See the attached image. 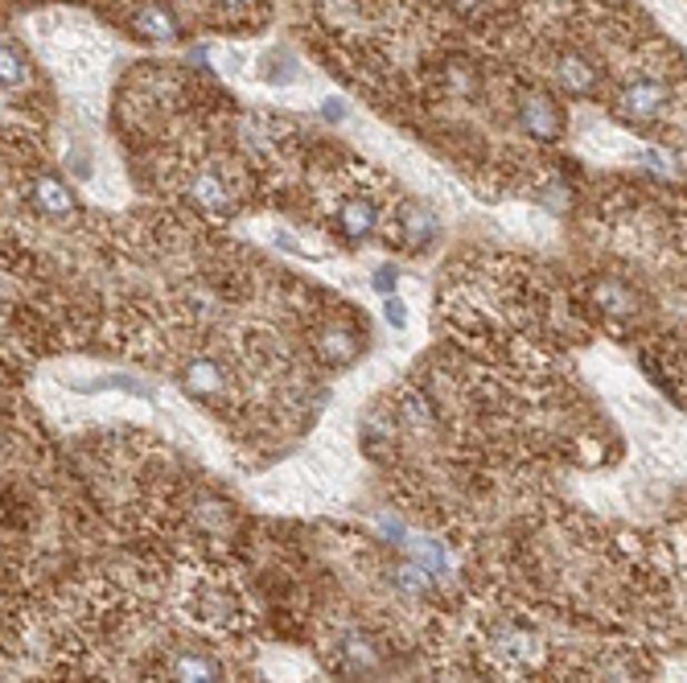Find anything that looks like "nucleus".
<instances>
[{
    "label": "nucleus",
    "mask_w": 687,
    "mask_h": 683,
    "mask_svg": "<svg viewBox=\"0 0 687 683\" xmlns=\"http://www.w3.org/2000/svg\"><path fill=\"white\" fill-rule=\"evenodd\" d=\"M177 602H181V614L194 622L206 634H218V639H235L243 630L256 622V610L247 602L243 585L223 568H194V573L181 576V588H177Z\"/></svg>",
    "instance_id": "1"
},
{
    "label": "nucleus",
    "mask_w": 687,
    "mask_h": 683,
    "mask_svg": "<svg viewBox=\"0 0 687 683\" xmlns=\"http://www.w3.org/2000/svg\"><path fill=\"white\" fill-rule=\"evenodd\" d=\"M478 646L490 667L507 671V675H531L548 663V643L543 634L523 626L519 617H485V626L478 630Z\"/></svg>",
    "instance_id": "2"
},
{
    "label": "nucleus",
    "mask_w": 687,
    "mask_h": 683,
    "mask_svg": "<svg viewBox=\"0 0 687 683\" xmlns=\"http://www.w3.org/2000/svg\"><path fill=\"white\" fill-rule=\"evenodd\" d=\"M667 82L663 79H647V75H638V79H626L618 91V116L630 123H650L659 120L663 111H667Z\"/></svg>",
    "instance_id": "3"
},
{
    "label": "nucleus",
    "mask_w": 687,
    "mask_h": 683,
    "mask_svg": "<svg viewBox=\"0 0 687 683\" xmlns=\"http://www.w3.org/2000/svg\"><path fill=\"white\" fill-rule=\"evenodd\" d=\"M165 683H227V671L215 655L181 646V651H169V659H165Z\"/></svg>",
    "instance_id": "4"
},
{
    "label": "nucleus",
    "mask_w": 687,
    "mask_h": 683,
    "mask_svg": "<svg viewBox=\"0 0 687 683\" xmlns=\"http://www.w3.org/2000/svg\"><path fill=\"white\" fill-rule=\"evenodd\" d=\"M29 206L38 210L41 219H70L79 202H75V190H70L67 181L55 178V174H38V178H29Z\"/></svg>",
    "instance_id": "5"
},
{
    "label": "nucleus",
    "mask_w": 687,
    "mask_h": 683,
    "mask_svg": "<svg viewBox=\"0 0 687 683\" xmlns=\"http://www.w3.org/2000/svg\"><path fill=\"white\" fill-rule=\"evenodd\" d=\"M334 227L342 239L359 244V239H366L379 227V202L371 194H346L334 210Z\"/></svg>",
    "instance_id": "6"
},
{
    "label": "nucleus",
    "mask_w": 687,
    "mask_h": 683,
    "mask_svg": "<svg viewBox=\"0 0 687 683\" xmlns=\"http://www.w3.org/2000/svg\"><path fill=\"white\" fill-rule=\"evenodd\" d=\"M436 231H441V222H436V215L424 202H404L395 210V239H400V247L420 251V247H429L436 239Z\"/></svg>",
    "instance_id": "7"
},
{
    "label": "nucleus",
    "mask_w": 687,
    "mask_h": 683,
    "mask_svg": "<svg viewBox=\"0 0 687 683\" xmlns=\"http://www.w3.org/2000/svg\"><path fill=\"white\" fill-rule=\"evenodd\" d=\"M177 383H181V392L194 399H218L223 392H227V370L218 367L215 358H189L186 367H181V375H177Z\"/></svg>",
    "instance_id": "8"
},
{
    "label": "nucleus",
    "mask_w": 687,
    "mask_h": 683,
    "mask_svg": "<svg viewBox=\"0 0 687 683\" xmlns=\"http://www.w3.org/2000/svg\"><path fill=\"white\" fill-rule=\"evenodd\" d=\"M519 123H523L536 140H556L565 132V116H560V108H556L543 91L523 96V103H519Z\"/></svg>",
    "instance_id": "9"
},
{
    "label": "nucleus",
    "mask_w": 687,
    "mask_h": 683,
    "mask_svg": "<svg viewBox=\"0 0 687 683\" xmlns=\"http://www.w3.org/2000/svg\"><path fill=\"white\" fill-rule=\"evenodd\" d=\"M189 202L206 210V215H218V219H227L230 215V190H227V178L218 174V169H198V174H189Z\"/></svg>",
    "instance_id": "10"
},
{
    "label": "nucleus",
    "mask_w": 687,
    "mask_h": 683,
    "mask_svg": "<svg viewBox=\"0 0 687 683\" xmlns=\"http://www.w3.org/2000/svg\"><path fill=\"white\" fill-rule=\"evenodd\" d=\"M334 659L337 667L351 671V675H366L379 663L375 643L363 639V634H354V630H342V639H334Z\"/></svg>",
    "instance_id": "11"
},
{
    "label": "nucleus",
    "mask_w": 687,
    "mask_h": 683,
    "mask_svg": "<svg viewBox=\"0 0 687 683\" xmlns=\"http://www.w3.org/2000/svg\"><path fill=\"white\" fill-rule=\"evenodd\" d=\"M133 21H136V33H140V38H149V41H174L177 33H181L174 9H169V4H157V0L140 4Z\"/></svg>",
    "instance_id": "12"
},
{
    "label": "nucleus",
    "mask_w": 687,
    "mask_h": 683,
    "mask_svg": "<svg viewBox=\"0 0 687 683\" xmlns=\"http://www.w3.org/2000/svg\"><path fill=\"white\" fill-rule=\"evenodd\" d=\"M0 70H4V91H17V87H26L29 82L26 50H21L17 41H4V50H0Z\"/></svg>",
    "instance_id": "13"
},
{
    "label": "nucleus",
    "mask_w": 687,
    "mask_h": 683,
    "mask_svg": "<svg viewBox=\"0 0 687 683\" xmlns=\"http://www.w3.org/2000/svg\"><path fill=\"white\" fill-rule=\"evenodd\" d=\"M259 70H264V82H276V87H284V82L297 79V58L288 55V50H272V55H264Z\"/></svg>",
    "instance_id": "14"
},
{
    "label": "nucleus",
    "mask_w": 687,
    "mask_h": 683,
    "mask_svg": "<svg viewBox=\"0 0 687 683\" xmlns=\"http://www.w3.org/2000/svg\"><path fill=\"white\" fill-rule=\"evenodd\" d=\"M560 79H565V87H572V91H589L597 79V70L585 62V58L568 55L565 62H560Z\"/></svg>",
    "instance_id": "15"
},
{
    "label": "nucleus",
    "mask_w": 687,
    "mask_h": 683,
    "mask_svg": "<svg viewBox=\"0 0 687 683\" xmlns=\"http://www.w3.org/2000/svg\"><path fill=\"white\" fill-rule=\"evenodd\" d=\"M597 305L609 309V314H630L634 297L618 285V280H606V285H597Z\"/></svg>",
    "instance_id": "16"
},
{
    "label": "nucleus",
    "mask_w": 687,
    "mask_h": 683,
    "mask_svg": "<svg viewBox=\"0 0 687 683\" xmlns=\"http://www.w3.org/2000/svg\"><path fill=\"white\" fill-rule=\"evenodd\" d=\"M383 317H387L391 329H404L408 326V305L395 301V297H387V301H383Z\"/></svg>",
    "instance_id": "17"
},
{
    "label": "nucleus",
    "mask_w": 687,
    "mask_h": 683,
    "mask_svg": "<svg viewBox=\"0 0 687 683\" xmlns=\"http://www.w3.org/2000/svg\"><path fill=\"white\" fill-rule=\"evenodd\" d=\"M322 111H325V120H346V103H342V99H325Z\"/></svg>",
    "instance_id": "18"
},
{
    "label": "nucleus",
    "mask_w": 687,
    "mask_h": 683,
    "mask_svg": "<svg viewBox=\"0 0 687 683\" xmlns=\"http://www.w3.org/2000/svg\"><path fill=\"white\" fill-rule=\"evenodd\" d=\"M391 285H395V268H379L375 288H379V293H391Z\"/></svg>",
    "instance_id": "19"
},
{
    "label": "nucleus",
    "mask_w": 687,
    "mask_h": 683,
    "mask_svg": "<svg viewBox=\"0 0 687 683\" xmlns=\"http://www.w3.org/2000/svg\"><path fill=\"white\" fill-rule=\"evenodd\" d=\"M218 9H230V13H235V9H247V4H252V0H215Z\"/></svg>",
    "instance_id": "20"
}]
</instances>
